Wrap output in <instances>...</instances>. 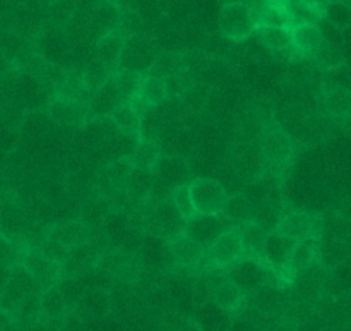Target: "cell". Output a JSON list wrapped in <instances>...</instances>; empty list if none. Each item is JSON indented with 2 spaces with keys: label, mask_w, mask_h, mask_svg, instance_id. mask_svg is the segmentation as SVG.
<instances>
[{
  "label": "cell",
  "mask_w": 351,
  "mask_h": 331,
  "mask_svg": "<svg viewBox=\"0 0 351 331\" xmlns=\"http://www.w3.org/2000/svg\"><path fill=\"white\" fill-rule=\"evenodd\" d=\"M149 223V229L154 236L161 237V239L173 240L177 237H180L182 233H185V225H187V220L178 213L177 206L173 205L171 199L168 201H161L156 208L153 209V213L147 218Z\"/></svg>",
  "instance_id": "cell-1"
},
{
  "label": "cell",
  "mask_w": 351,
  "mask_h": 331,
  "mask_svg": "<svg viewBox=\"0 0 351 331\" xmlns=\"http://www.w3.org/2000/svg\"><path fill=\"white\" fill-rule=\"evenodd\" d=\"M195 213H219L225 206L228 194L225 187L215 179H195L189 184Z\"/></svg>",
  "instance_id": "cell-2"
},
{
  "label": "cell",
  "mask_w": 351,
  "mask_h": 331,
  "mask_svg": "<svg viewBox=\"0 0 351 331\" xmlns=\"http://www.w3.org/2000/svg\"><path fill=\"white\" fill-rule=\"evenodd\" d=\"M219 31L223 36L232 38V40H243L249 36L252 31H256L252 16L243 2H230L226 3L219 14Z\"/></svg>",
  "instance_id": "cell-3"
},
{
  "label": "cell",
  "mask_w": 351,
  "mask_h": 331,
  "mask_svg": "<svg viewBox=\"0 0 351 331\" xmlns=\"http://www.w3.org/2000/svg\"><path fill=\"white\" fill-rule=\"evenodd\" d=\"M226 229L225 220L221 218V212L219 213H195L191 220H187L185 225V233L208 247L219 233H223Z\"/></svg>",
  "instance_id": "cell-4"
},
{
  "label": "cell",
  "mask_w": 351,
  "mask_h": 331,
  "mask_svg": "<svg viewBox=\"0 0 351 331\" xmlns=\"http://www.w3.org/2000/svg\"><path fill=\"white\" fill-rule=\"evenodd\" d=\"M242 244H240L239 233L233 232V230H225L223 233H219L215 240L208 246V254L209 261L215 266H226V264H232L239 260V256L242 254Z\"/></svg>",
  "instance_id": "cell-5"
},
{
  "label": "cell",
  "mask_w": 351,
  "mask_h": 331,
  "mask_svg": "<svg viewBox=\"0 0 351 331\" xmlns=\"http://www.w3.org/2000/svg\"><path fill=\"white\" fill-rule=\"evenodd\" d=\"M314 218L305 212H290L281 216L276 223V233L281 237H287L291 242H300V240L311 239V233L314 230Z\"/></svg>",
  "instance_id": "cell-6"
},
{
  "label": "cell",
  "mask_w": 351,
  "mask_h": 331,
  "mask_svg": "<svg viewBox=\"0 0 351 331\" xmlns=\"http://www.w3.org/2000/svg\"><path fill=\"white\" fill-rule=\"evenodd\" d=\"M324 43V33L315 23H300L291 27V45L300 52L302 57L311 55Z\"/></svg>",
  "instance_id": "cell-7"
},
{
  "label": "cell",
  "mask_w": 351,
  "mask_h": 331,
  "mask_svg": "<svg viewBox=\"0 0 351 331\" xmlns=\"http://www.w3.org/2000/svg\"><path fill=\"white\" fill-rule=\"evenodd\" d=\"M88 112L89 109H86L84 103L65 98L55 100L50 105V117L60 126H79L86 120Z\"/></svg>",
  "instance_id": "cell-8"
},
{
  "label": "cell",
  "mask_w": 351,
  "mask_h": 331,
  "mask_svg": "<svg viewBox=\"0 0 351 331\" xmlns=\"http://www.w3.org/2000/svg\"><path fill=\"white\" fill-rule=\"evenodd\" d=\"M171 254H173V260L177 261L182 266H192V264H197L202 260V256L206 254V247L202 244H199L197 240H194L192 237H189L187 233H182L180 237L171 240L170 244Z\"/></svg>",
  "instance_id": "cell-9"
},
{
  "label": "cell",
  "mask_w": 351,
  "mask_h": 331,
  "mask_svg": "<svg viewBox=\"0 0 351 331\" xmlns=\"http://www.w3.org/2000/svg\"><path fill=\"white\" fill-rule=\"evenodd\" d=\"M240 244L243 253L263 254L264 244H266L267 232L257 222H245L240 227L239 232Z\"/></svg>",
  "instance_id": "cell-10"
},
{
  "label": "cell",
  "mask_w": 351,
  "mask_h": 331,
  "mask_svg": "<svg viewBox=\"0 0 351 331\" xmlns=\"http://www.w3.org/2000/svg\"><path fill=\"white\" fill-rule=\"evenodd\" d=\"M261 41L274 54H285L291 47V30L288 27H274V26H259Z\"/></svg>",
  "instance_id": "cell-11"
},
{
  "label": "cell",
  "mask_w": 351,
  "mask_h": 331,
  "mask_svg": "<svg viewBox=\"0 0 351 331\" xmlns=\"http://www.w3.org/2000/svg\"><path fill=\"white\" fill-rule=\"evenodd\" d=\"M136 95L146 106L160 105L165 100V96H167V88H165L163 79L154 78V76L143 79Z\"/></svg>",
  "instance_id": "cell-12"
},
{
  "label": "cell",
  "mask_w": 351,
  "mask_h": 331,
  "mask_svg": "<svg viewBox=\"0 0 351 331\" xmlns=\"http://www.w3.org/2000/svg\"><path fill=\"white\" fill-rule=\"evenodd\" d=\"M130 160H132V165L136 170L149 172L153 170L154 165L160 160V150H158V146L153 141H139L136 150L132 151Z\"/></svg>",
  "instance_id": "cell-13"
},
{
  "label": "cell",
  "mask_w": 351,
  "mask_h": 331,
  "mask_svg": "<svg viewBox=\"0 0 351 331\" xmlns=\"http://www.w3.org/2000/svg\"><path fill=\"white\" fill-rule=\"evenodd\" d=\"M293 246L295 242L288 240L287 237H281L280 233H273V236H267L263 253L266 254L271 261H276V263L287 261L288 263V258H290Z\"/></svg>",
  "instance_id": "cell-14"
},
{
  "label": "cell",
  "mask_w": 351,
  "mask_h": 331,
  "mask_svg": "<svg viewBox=\"0 0 351 331\" xmlns=\"http://www.w3.org/2000/svg\"><path fill=\"white\" fill-rule=\"evenodd\" d=\"M99 54H101L103 64L113 67L115 64H119L120 58H122L123 48H125V41L119 34H106L105 38H101L99 41Z\"/></svg>",
  "instance_id": "cell-15"
},
{
  "label": "cell",
  "mask_w": 351,
  "mask_h": 331,
  "mask_svg": "<svg viewBox=\"0 0 351 331\" xmlns=\"http://www.w3.org/2000/svg\"><path fill=\"white\" fill-rule=\"evenodd\" d=\"M110 115H112L113 126L119 127V130H139L141 115L130 105V102L119 105L115 110H112Z\"/></svg>",
  "instance_id": "cell-16"
},
{
  "label": "cell",
  "mask_w": 351,
  "mask_h": 331,
  "mask_svg": "<svg viewBox=\"0 0 351 331\" xmlns=\"http://www.w3.org/2000/svg\"><path fill=\"white\" fill-rule=\"evenodd\" d=\"M24 266L36 278H47L57 273V263L47 260L40 251H29L26 254V260H24Z\"/></svg>",
  "instance_id": "cell-17"
},
{
  "label": "cell",
  "mask_w": 351,
  "mask_h": 331,
  "mask_svg": "<svg viewBox=\"0 0 351 331\" xmlns=\"http://www.w3.org/2000/svg\"><path fill=\"white\" fill-rule=\"evenodd\" d=\"M243 292L233 282H225L215 290V302L221 309H233L242 304Z\"/></svg>",
  "instance_id": "cell-18"
},
{
  "label": "cell",
  "mask_w": 351,
  "mask_h": 331,
  "mask_svg": "<svg viewBox=\"0 0 351 331\" xmlns=\"http://www.w3.org/2000/svg\"><path fill=\"white\" fill-rule=\"evenodd\" d=\"M82 233H84V227L81 222H67L64 225H58L48 239H53L60 242L62 246L69 247L81 242Z\"/></svg>",
  "instance_id": "cell-19"
},
{
  "label": "cell",
  "mask_w": 351,
  "mask_h": 331,
  "mask_svg": "<svg viewBox=\"0 0 351 331\" xmlns=\"http://www.w3.org/2000/svg\"><path fill=\"white\" fill-rule=\"evenodd\" d=\"M312 254H314V244L308 239L300 240L293 246L291 249L290 258H288V264H290L293 270H304L305 266L311 264Z\"/></svg>",
  "instance_id": "cell-20"
},
{
  "label": "cell",
  "mask_w": 351,
  "mask_h": 331,
  "mask_svg": "<svg viewBox=\"0 0 351 331\" xmlns=\"http://www.w3.org/2000/svg\"><path fill=\"white\" fill-rule=\"evenodd\" d=\"M171 201L177 206L178 213L184 216L185 220H191L195 215L194 203H192L191 192H189V185H178L171 194Z\"/></svg>",
  "instance_id": "cell-21"
},
{
  "label": "cell",
  "mask_w": 351,
  "mask_h": 331,
  "mask_svg": "<svg viewBox=\"0 0 351 331\" xmlns=\"http://www.w3.org/2000/svg\"><path fill=\"white\" fill-rule=\"evenodd\" d=\"M134 174V165L130 157L119 158V161L115 163V168H113L112 174V184L115 189H127V184H129L130 177Z\"/></svg>",
  "instance_id": "cell-22"
},
{
  "label": "cell",
  "mask_w": 351,
  "mask_h": 331,
  "mask_svg": "<svg viewBox=\"0 0 351 331\" xmlns=\"http://www.w3.org/2000/svg\"><path fill=\"white\" fill-rule=\"evenodd\" d=\"M324 17L329 21V23L336 24L339 27H345L350 24V7L348 3L343 2H329L328 7L324 10Z\"/></svg>",
  "instance_id": "cell-23"
},
{
  "label": "cell",
  "mask_w": 351,
  "mask_h": 331,
  "mask_svg": "<svg viewBox=\"0 0 351 331\" xmlns=\"http://www.w3.org/2000/svg\"><path fill=\"white\" fill-rule=\"evenodd\" d=\"M38 251H40L47 260L53 261V263H58V261L65 260V256H67V247L62 246L60 242H57V240L53 239H48Z\"/></svg>",
  "instance_id": "cell-24"
},
{
  "label": "cell",
  "mask_w": 351,
  "mask_h": 331,
  "mask_svg": "<svg viewBox=\"0 0 351 331\" xmlns=\"http://www.w3.org/2000/svg\"><path fill=\"white\" fill-rule=\"evenodd\" d=\"M329 2H331V0H300L302 5L311 12V16L314 17V19H321V17H324V10Z\"/></svg>",
  "instance_id": "cell-25"
},
{
  "label": "cell",
  "mask_w": 351,
  "mask_h": 331,
  "mask_svg": "<svg viewBox=\"0 0 351 331\" xmlns=\"http://www.w3.org/2000/svg\"><path fill=\"white\" fill-rule=\"evenodd\" d=\"M14 253V246L7 237L0 236V261H5L12 256Z\"/></svg>",
  "instance_id": "cell-26"
},
{
  "label": "cell",
  "mask_w": 351,
  "mask_h": 331,
  "mask_svg": "<svg viewBox=\"0 0 351 331\" xmlns=\"http://www.w3.org/2000/svg\"><path fill=\"white\" fill-rule=\"evenodd\" d=\"M273 3H288V0H269Z\"/></svg>",
  "instance_id": "cell-27"
}]
</instances>
